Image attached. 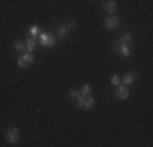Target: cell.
<instances>
[{
  "label": "cell",
  "instance_id": "obj_1",
  "mask_svg": "<svg viewBox=\"0 0 153 147\" xmlns=\"http://www.w3.org/2000/svg\"><path fill=\"white\" fill-rule=\"evenodd\" d=\"M38 39H39V44H41V46H46V47H52V46H56V41H57V39L54 38V36H51V34H49V33H39Z\"/></svg>",
  "mask_w": 153,
  "mask_h": 147
},
{
  "label": "cell",
  "instance_id": "obj_2",
  "mask_svg": "<svg viewBox=\"0 0 153 147\" xmlns=\"http://www.w3.org/2000/svg\"><path fill=\"white\" fill-rule=\"evenodd\" d=\"M94 105V100L91 95H80L78 98V108L82 110H91Z\"/></svg>",
  "mask_w": 153,
  "mask_h": 147
},
{
  "label": "cell",
  "instance_id": "obj_3",
  "mask_svg": "<svg viewBox=\"0 0 153 147\" xmlns=\"http://www.w3.org/2000/svg\"><path fill=\"white\" fill-rule=\"evenodd\" d=\"M116 49H117V52L124 57H130L134 54L132 44H116Z\"/></svg>",
  "mask_w": 153,
  "mask_h": 147
},
{
  "label": "cell",
  "instance_id": "obj_4",
  "mask_svg": "<svg viewBox=\"0 0 153 147\" xmlns=\"http://www.w3.org/2000/svg\"><path fill=\"white\" fill-rule=\"evenodd\" d=\"M5 137H7L8 142L15 144V142L20 141V131H18L16 128H8V129L5 131Z\"/></svg>",
  "mask_w": 153,
  "mask_h": 147
},
{
  "label": "cell",
  "instance_id": "obj_5",
  "mask_svg": "<svg viewBox=\"0 0 153 147\" xmlns=\"http://www.w3.org/2000/svg\"><path fill=\"white\" fill-rule=\"evenodd\" d=\"M130 92H129V87L124 85V87H119L117 85V90H116V97L119 98V100H126V98H129Z\"/></svg>",
  "mask_w": 153,
  "mask_h": 147
},
{
  "label": "cell",
  "instance_id": "obj_6",
  "mask_svg": "<svg viewBox=\"0 0 153 147\" xmlns=\"http://www.w3.org/2000/svg\"><path fill=\"white\" fill-rule=\"evenodd\" d=\"M119 25H121V21H119L117 16H109L106 20V28L108 29H116V28H119Z\"/></svg>",
  "mask_w": 153,
  "mask_h": 147
},
{
  "label": "cell",
  "instance_id": "obj_7",
  "mask_svg": "<svg viewBox=\"0 0 153 147\" xmlns=\"http://www.w3.org/2000/svg\"><path fill=\"white\" fill-rule=\"evenodd\" d=\"M67 36H68L67 25H60V26H57V38H59V39H65Z\"/></svg>",
  "mask_w": 153,
  "mask_h": 147
},
{
  "label": "cell",
  "instance_id": "obj_8",
  "mask_svg": "<svg viewBox=\"0 0 153 147\" xmlns=\"http://www.w3.org/2000/svg\"><path fill=\"white\" fill-rule=\"evenodd\" d=\"M116 10H117V3H116L114 0H108V2L104 3V12L106 13H114Z\"/></svg>",
  "mask_w": 153,
  "mask_h": 147
},
{
  "label": "cell",
  "instance_id": "obj_9",
  "mask_svg": "<svg viewBox=\"0 0 153 147\" xmlns=\"http://www.w3.org/2000/svg\"><path fill=\"white\" fill-rule=\"evenodd\" d=\"M122 79V82H124V85H132L134 83V80H135V74H126L124 77H121Z\"/></svg>",
  "mask_w": 153,
  "mask_h": 147
},
{
  "label": "cell",
  "instance_id": "obj_10",
  "mask_svg": "<svg viewBox=\"0 0 153 147\" xmlns=\"http://www.w3.org/2000/svg\"><path fill=\"white\" fill-rule=\"evenodd\" d=\"M116 44H132V34L130 33H126V34H122L121 38H119V41Z\"/></svg>",
  "mask_w": 153,
  "mask_h": 147
},
{
  "label": "cell",
  "instance_id": "obj_11",
  "mask_svg": "<svg viewBox=\"0 0 153 147\" xmlns=\"http://www.w3.org/2000/svg\"><path fill=\"white\" fill-rule=\"evenodd\" d=\"M36 44H38V43H36V38H31V36H30V38L26 39V51L33 52V51L36 49Z\"/></svg>",
  "mask_w": 153,
  "mask_h": 147
},
{
  "label": "cell",
  "instance_id": "obj_12",
  "mask_svg": "<svg viewBox=\"0 0 153 147\" xmlns=\"http://www.w3.org/2000/svg\"><path fill=\"white\" fill-rule=\"evenodd\" d=\"M21 57H23V61L26 62L28 65L34 62V56H33V52H30V51H25V54H23V56H21Z\"/></svg>",
  "mask_w": 153,
  "mask_h": 147
},
{
  "label": "cell",
  "instance_id": "obj_13",
  "mask_svg": "<svg viewBox=\"0 0 153 147\" xmlns=\"http://www.w3.org/2000/svg\"><path fill=\"white\" fill-rule=\"evenodd\" d=\"M15 51H18V52H25V51H26V43L16 41L15 43Z\"/></svg>",
  "mask_w": 153,
  "mask_h": 147
},
{
  "label": "cell",
  "instance_id": "obj_14",
  "mask_svg": "<svg viewBox=\"0 0 153 147\" xmlns=\"http://www.w3.org/2000/svg\"><path fill=\"white\" fill-rule=\"evenodd\" d=\"M39 33H41V31H39V28L36 26V25H31V26H30V34H31V38H36V39H38Z\"/></svg>",
  "mask_w": 153,
  "mask_h": 147
},
{
  "label": "cell",
  "instance_id": "obj_15",
  "mask_svg": "<svg viewBox=\"0 0 153 147\" xmlns=\"http://www.w3.org/2000/svg\"><path fill=\"white\" fill-rule=\"evenodd\" d=\"M121 82H122V79H121V75H117V74H114V75L111 77V83H112L114 87L121 85Z\"/></svg>",
  "mask_w": 153,
  "mask_h": 147
},
{
  "label": "cell",
  "instance_id": "obj_16",
  "mask_svg": "<svg viewBox=\"0 0 153 147\" xmlns=\"http://www.w3.org/2000/svg\"><path fill=\"white\" fill-rule=\"evenodd\" d=\"M80 93L82 95H90L91 93V85H90V83H85V85L82 87V90H80Z\"/></svg>",
  "mask_w": 153,
  "mask_h": 147
},
{
  "label": "cell",
  "instance_id": "obj_17",
  "mask_svg": "<svg viewBox=\"0 0 153 147\" xmlns=\"http://www.w3.org/2000/svg\"><path fill=\"white\" fill-rule=\"evenodd\" d=\"M68 95H70V98H75V100H78L80 95H82V93H80L78 90H75V88H72V90L68 92Z\"/></svg>",
  "mask_w": 153,
  "mask_h": 147
},
{
  "label": "cell",
  "instance_id": "obj_18",
  "mask_svg": "<svg viewBox=\"0 0 153 147\" xmlns=\"http://www.w3.org/2000/svg\"><path fill=\"white\" fill-rule=\"evenodd\" d=\"M16 62H18V65H20V67H21V69H25V67H28V64H26V62H25V61H23V57H18V61H16Z\"/></svg>",
  "mask_w": 153,
  "mask_h": 147
},
{
  "label": "cell",
  "instance_id": "obj_19",
  "mask_svg": "<svg viewBox=\"0 0 153 147\" xmlns=\"http://www.w3.org/2000/svg\"><path fill=\"white\" fill-rule=\"evenodd\" d=\"M75 25H76V21H75V20H72V21H68V23H67V28L70 29V28H74Z\"/></svg>",
  "mask_w": 153,
  "mask_h": 147
}]
</instances>
